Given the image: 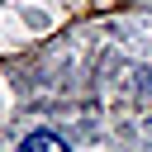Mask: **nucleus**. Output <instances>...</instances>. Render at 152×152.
<instances>
[{"label":"nucleus","mask_w":152,"mask_h":152,"mask_svg":"<svg viewBox=\"0 0 152 152\" xmlns=\"http://www.w3.org/2000/svg\"><path fill=\"white\" fill-rule=\"evenodd\" d=\"M38 147H48V152H62L66 142H62L57 133H28V138H24V152H38Z\"/></svg>","instance_id":"obj_1"}]
</instances>
